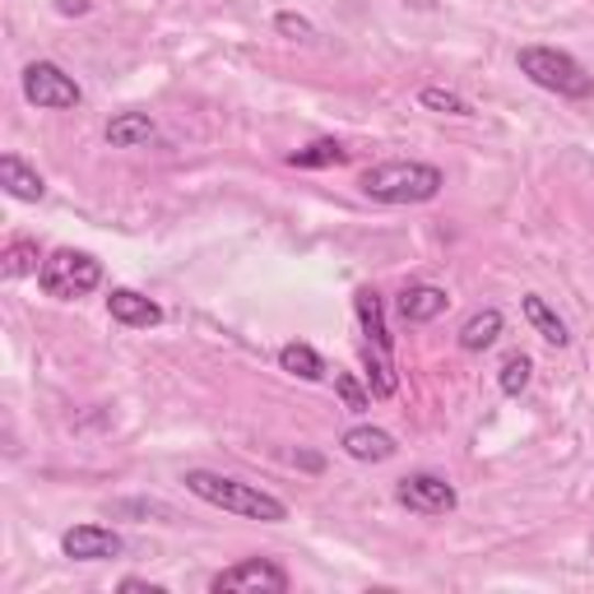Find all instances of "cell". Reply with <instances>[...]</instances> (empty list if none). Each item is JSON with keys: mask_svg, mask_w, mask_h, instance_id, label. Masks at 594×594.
Instances as JSON below:
<instances>
[{"mask_svg": "<svg viewBox=\"0 0 594 594\" xmlns=\"http://www.w3.org/2000/svg\"><path fill=\"white\" fill-rule=\"evenodd\" d=\"M446 307H450V297H446V288H437V284H409V288L400 293V316H404L409 325L437 321Z\"/></svg>", "mask_w": 594, "mask_h": 594, "instance_id": "30bf717a", "label": "cell"}, {"mask_svg": "<svg viewBox=\"0 0 594 594\" xmlns=\"http://www.w3.org/2000/svg\"><path fill=\"white\" fill-rule=\"evenodd\" d=\"M209 590L214 594H284L288 590V571L279 562H270V558H247V562L219 571V576L209 581Z\"/></svg>", "mask_w": 594, "mask_h": 594, "instance_id": "8992f818", "label": "cell"}, {"mask_svg": "<svg viewBox=\"0 0 594 594\" xmlns=\"http://www.w3.org/2000/svg\"><path fill=\"white\" fill-rule=\"evenodd\" d=\"M274 28H279L284 37H297V43H311V37H316V28L307 24V19H302V14H288V10L274 19Z\"/></svg>", "mask_w": 594, "mask_h": 594, "instance_id": "cb8c5ba5", "label": "cell"}, {"mask_svg": "<svg viewBox=\"0 0 594 594\" xmlns=\"http://www.w3.org/2000/svg\"><path fill=\"white\" fill-rule=\"evenodd\" d=\"M334 390H340L344 409H353V413H367V409H372V395L358 386V376H353V372H340V376H334Z\"/></svg>", "mask_w": 594, "mask_h": 594, "instance_id": "603a6c76", "label": "cell"}, {"mask_svg": "<svg viewBox=\"0 0 594 594\" xmlns=\"http://www.w3.org/2000/svg\"><path fill=\"white\" fill-rule=\"evenodd\" d=\"M186 488L195 492L201 502L232 511V516H247V521H265V525H279L288 521V506L274 498V492H261L255 483L242 479H228V473H209V469H191L186 473Z\"/></svg>", "mask_w": 594, "mask_h": 594, "instance_id": "7a4b0ae2", "label": "cell"}, {"mask_svg": "<svg viewBox=\"0 0 594 594\" xmlns=\"http://www.w3.org/2000/svg\"><path fill=\"white\" fill-rule=\"evenodd\" d=\"M521 75H529L539 89L558 93V98H571V103H585L594 98V75H585V66L576 56H567L558 47H521Z\"/></svg>", "mask_w": 594, "mask_h": 594, "instance_id": "3957f363", "label": "cell"}, {"mask_svg": "<svg viewBox=\"0 0 594 594\" xmlns=\"http://www.w3.org/2000/svg\"><path fill=\"white\" fill-rule=\"evenodd\" d=\"M279 367L293 372V376H302V381H321V376H325L321 353H316L311 344H284L279 349Z\"/></svg>", "mask_w": 594, "mask_h": 594, "instance_id": "d6986e66", "label": "cell"}, {"mask_svg": "<svg viewBox=\"0 0 594 594\" xmlns=\"http://www.w3.org/2000/svg\"><path fill=\"white\" fill-rule=\"evenodd\" d=\"M353 307H358V321H363L367 344L390 349V330H386V316H381V297H376L372 288H358V297H353Z\"/></svg>", "mask_w": 594, "mask_h": 594, "instance_id": "e0dca14e", "label": "cell"}, {"mask_svg": "<svg viewBox=\"0 0 594 594\" xmlns=\"http://www.w3.org/2000/svg\"><path fill=\"white\" fill-rule=\"evenodd\" d=\"M0 186H5L14 201H28V205L47 195V182H43V176H37L19 153H5V158H0Z\"/></svg>", "mask_w": 594, "mask_h": 594, "instance_id": "7c38bea8", "label": "cell"}, {"mask_svg": "<svg viewBox=\"0 0 594 594\" xmlns=\"http://www.w3.org/2000/svg\"><path fill=\"white\" fill-rule=\"evenodd\" d=\"M521 307H525V321H529L534 330H539V334H544V340H548L552 349H567V344H571V334H567V325L558 321V311H552V307L544 302V297H534V293H529V297H525V302H521Z\"/></svg>", "mask_w": 594, "mask_h": 594, "instance_id": "9a60e30c", "label": "cell"}, {"mask_svg": "<svg viewBox=\"0 0 594 594\" xmlns=\"http://www.w3.org/2000/svg\"><path fill=\"white\" fill-rule=\"evenodd\" d=\"M340 446L353 455V460H363V465H381V460H390V455L400 450L390 432H381V427H349Z\"/></svg>", "mask_w": 594, "mask_h": 594, "instance_id": "8fae6325", "label": "cell"}, {"mask_svg": "<svg viewBox=\"0 0 594 594\" xmlns=\"http://www.w3.org/2000/svg\"><path fill=\"white\" fill-rule=\"evenodd\" d=\"M358 186L367 201L376 205H427L437 201L446 176L437 163H419V158H390V163H376L358 176Z\"/></svg>", "mask_w": 594, "mask_h": 594, "instance_id": "6da1fadb", "label": "cell"}, {"mask_svg": "<svg viewBox=\"0 0 594 594\" xmlns=\"http://www.w3.org/2000/svg\"><path fill=\"white\" fill-rule=\"evenodd\" d=\"M56 10H61V14H84V10H89V0H61Z\"/></svg>", "mask_w": 594, "mask_h": 594, "instance_id": "484cf974", "label": "cell"}, {"mask_svg": "<svg viewBox=\"0 0 594 594\" xmlns=\"http://www.w3.org/2000/svg\"><path fill=\"white\" fill-rule=\"evenodd\" d=\"M107 311H112V321H122V325H130V330H149V325L163 321V307L149 302V297L135 293V288H112Z\"/></svg>", "mask_w": 594, "mask_h": 594, "instance_id": "9c48e42d", "label": "cell"}, {"mask_svg": "<svg viewBox=\"0 0 594 594\" xmlns=\"http://www.w3.org/2000/svg\"><path fill=\"white\" fill-rule=\"evenodd\" d=\"M24 98H28L33 107L70 112V107L84 103V89H79L61 66H52V61H33V66L24 70Z\"/></svg>", "mask_w": 594, "mask_h": 594, "instance_id": "5b68a950", "label": "cell"}, {"mask_svg": "<svg viewBox=\"0 0 594 594\" xmlns=\"http://www.w3.org/2000/svg\"><path fill=\"white\" fill-rule=\"evenodd\" d=\"M363 358H367V381H372V395L376 400H390L400 390V376H395V363H390V349H376V344H363Z\"/></svg>", "mask_w": 594, "mask_h": 594, "instance_id": "2e32d148", "label": "cell"}, {"mask_svg": "<svg viewBox=\"0 0 594 594\" xmlns=\"http://www.w3.org/2000/svg\"><path fill=\"white\" fill-rule=\"evenodd\" d=\"M419 103L432 107V112H446V116H473V107L465 103L460 93H450V89H423Z\"/></svg>", "mask_w": 594, "mask_h": 594, "instance_id": "7402d4cb", "label": "cell"}, {"mask_svg": "<svg viewBox=\"0 0 594 594\" xmlns=\"http://www.w3.org/2000/svg\"><path fill=\"white\" fill-rule=\"evenodd\" d=\"M395 498H400V506L419 511V516H446V511H455V502H460L442 473H409V479H400V488H395Z\"/></svg>", "mask_w": 594, "mask_h": 594, "instance_id": "52a82bcc", "label": "cell"}, {"mask_svg": "<svg viewBox=\"0 0 594 594\" xmlns=\"http://www.w3.org/2000/svg\"><path fill=\"white\" fill-rule=\"evenodd\" d=\"M126 544H122V534L107 529V525H75L61 534V552L75 562H107L116 558Z\"/></svg>", "mask_w": 594, "mask_h": 594, "instance_id": "ba28073f", "label": "cell"}, {"mask_svg": "<svg viewBox=\"0 0 594 594\" xmlns=\"http://www.w3.org/2000/svg\"><path fill=\"white\" fill-rule=\"evenodd\" d=\"M529 372H534V363L525 358V353H511V358L502 363V372H498V386H502V395H511V400H516V395L529 386Z\"/></svg>", "mask_w": 594, "mask_h": 594, "instance_id": "44dd1931", "label": "cell"}, {"mask_svg": "<svg viewBox=\"0 0 594 594\" xmlns=\"http://www.w3.org/2000/svg\"><path fill=\"white\" fill-rule=\"evenodd\" d=\"M498 334H502V311H498V307L473 311L469 321L460 325V349H465V353H483V349L498 344Z\"/></svg>", "mask_w": 594, "mask_h": 594, "instance_id": "5bb4252c", "label": "cell"}, {"mask_svg": "<svg viewBox=\"0 0 594 594\" xmlns=\"http://www.w3.org/2000/svg\"><path fill=\"white\" fill-rule=\"evenodd\" d=\"M37 284H43L47 297H61V302H70V297H84V293H93L98 284H103V265H98L89 251L61 247V251H52L47 261H43V270H37Z\"/></svg>", "mask_w": 594, "mask_h": 594, "instance_id": "277c9868", "label": "cell"}, {"mask_svg": "<svg viewBox=\"0 0 594 594\" xmlns=\"http://www.w3.org/2000/svg\"><path fill=\"white\" fill-rule=\"evenodd\" d=\"M43 255H37V242H28V237H19V242H10L5 251H0V274L5 279H24V274H37L43 265Z\"/></svg>", "mask_w": 594, "mask_h": 594, "instance_id": "ac0fdd59", "label": "cell"}, {"mask_svg": "<svg viewBox=\"0 0 594 594\" xmlns=\"http://www.w3.org/2000/svg\"><path fill=\"white\" fill-rule=\"evenodd\" d=\"M122 590H140V594H163V585H149V581H135V576H126V581H122Z\"/></svg>", "mask_w": 594, "mask_h": 594, "instance_id": "d4e9b609", "label": "cell"}, {"mask_svg": "<svg viewBox=\"0 0 594 594\" xmlns=\"http://www.w3.org/2000/svg\"><path fill=\"white\" fill-rule=\"evenodd\" d=\"M344 158H349V149H344L340 140H316V145H307V149L288 153V168H340Z\"/></svg>", "mask_w": 594, "mask_h": 594, "instance_id": "ffe728a7", "label": "cell"}, {"mask_svg": "<svg viewBox=\"0 0 594 594\" xmlns=\"http://www.w3.org/2000/svg\"><path fill=\"white\" fill-rule=\"evenodd\" d=\"M153 135H158V126H153L149 112H116L107 122V145L112 149H140V145L153 140Z\"/></svg>", "mask_w": 594, "mask_h": 594, "instance_id": "4fadbf2b", "label": "cell"}]
</instances>
